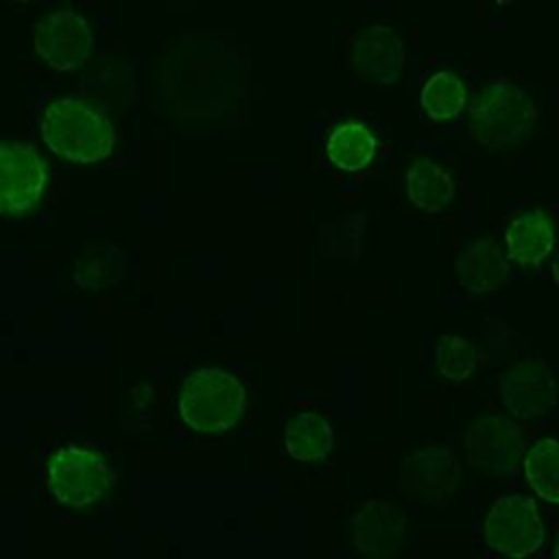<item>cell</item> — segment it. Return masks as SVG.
<instances>
[{
    "label": "cell",
    "instance_id": "cell-21",
    "mask_svg": "<svg viewBox=\"0 0 559 559\" xmlns=\"http://www.w3.org/2000/svg\"><path fill=\"white\" fill-rule=\"evenodd\" d=\"M550 273H552V280H555V284L559 286V253L552 258V264H550Z\"/></svg>",
    "mask_w": 559,
    "mask_h": 559
},
{
    "label": "cell",
    "instance_id": "cell-18",
    "mask_svg": "<svg viewBox=\"0 0 559 559\" xmlns=\"http://www.w3.org/2000/svg\"><path fill=\"white\" fill-rule=\"evenodd\" d=\"M419 103L430 120H452L467 105L465 83L459 74L450 70H439L424 83Z\"/></svg>",
    "mask_w": 559,
    "mask_h": 559
},
{
    "label": "cell",
    "instance_id": "cell-19",
    "mask_svg": "<svg viewBox=\"0 0 559 559\" xmlns=\"http://www.w3.org/2000/svg\"><path fill=\"white\" fill-rule=\"evenodd\" d=\"M524 476L531 489L546 502L559 504V441L544 437L535 441L524 459Z\"/></svg>",
    "mask_w": 559,
    "mask_h": 559
},
{
    "label": "cell",
    "instance_id": "cell-17",
    "mask_svg": "<svg viewBox=\"0 0 559 559\" xmlns=\"http://www.w3.org/2000/svg\"><path fill=\"white\" fill-rule=\"evenodd\" d=\"M334 443V430L325 415L301 411L284 428V448L295 461H323Z\"/></svg>",
    "mask_w": 559,
    "mask_h": 559
},
{
    "label": "cell",
    "instance_id": "cell-12",
    "mask_svg": "<svg viewBox=\"0 0 559 559\" xmlns=\"http://www.w3.org/2000/svg\"><path fill=\"white\" fill-rule=\"evenodd\" d=\"M354 66L367 79L389 85L404 68V44L393 28L384 24H371L360 28L352 41Z\"/></svg>",
    "mask_w": 559,
    "mask_h": 559
},
{
    "label": "cell",
    "instance_id": "cell-23",
    "mask_svg": "<svg viewBox=\"0 0 559 559\" xmlns=\"http://www.w3.org/2000/svg\"><path fill=\"white\" fill-rule=\"evenodd\" d=\"M17 2H31V0H17Z\"/></svg>",
    "mask_w": 559,
    "mask_h": 559
},
{
    "label": "cell",
    "instance_id": "cell-6",
    "mask_svg": "<svg viewBox=\"0 0 559 559\" xmlns=\"http://www.w3.org/2000/svg\"><path fill=\"white\" fill-rule=\"evenodd\" d=\"M48 186V166L26 142H0V214H33Z\"/></svg>",
    "mask_w": 559,
    "mask_h": 559
},
{
    "label": "cell",
    "instance_id": "cell-16",
    "mask_svg": "<svg viewBox=\"0 0 559 559\" xmlns=\"http://www.w3.org/2000/svg\"><path fill=\"white\" fill-rule=\"evenodd\" d=\"M378 151V140L373 131L358 122L345 120L336 124L325 140V155L332 166L345 173H358L367 168Z\"/></svg>",
    "mask_w": 559,
    "mask_h": 559
},
{
    "label": "cell",
    "instance_id": "cell-3",
    "mask_svg": "<svg viewBox=\"0 0 559 559\" xmlns=\"http://www.w3.org/2000/svg\"><path fill=\"white\" fill-rule=\"evenodd\" d=\"M245 408L247 393L242 382L221 367L192 371L177 395L181 421L203 435L227 432L242 419Z\"/></svg>",
    "mask_w": 559,
    "mask_h": 559
},
{
    "label": "cell",
    "instance_id": "cell-14",
    "mask_svg": "<svg viewBox=\"0 0 559 559\" xmlns=\"http://www.w3.org/2000/svg\"><path fill=\"white\" fill-rule=\"evenodd\" d=\"M454 269L459 282L469 293H491L502 286L509 275V262L491 238L465 245L454 262Z\"/></svg>",
    "mask_w": 559,
    "mask_h": 559
},
{
    "label": "cell",
    "instance_id": "cell-22",
    "mask_svg": "<svg viewBox=\"0 0 559 559\" xmlns=\"http://www.w3.org/2000/svg\"><path fill=\"white\" fill-rule=\"evenodd\" d=\"M555 555H557V559H559V533H557V539H555Z\"/></svg>",
    "mask_w": 559,
    "mask_h": 559
},
{
    "label": "cell",
    "instance_id": "cell-13",
    "mask_svg": "<svg viewBox=\"0 0 559 559\" xmlns=\"http://www.w3.org/2000/svg\"><path fill=\"white\" fill-rule=\"evenodd\" d=\"M507 253L520 266L539 264L557 242L555 221L542 210L533 207L518 214L504 231Z\"/></svg>",
    "mask_w": 559,
    "mask_h": 559
},
{
    "label": "cell",
    "instance_id": "cell-15",
    "mask_svg": "<svg viewBox=\"0 0 559 559\" xmlns=\"http://www.w3.org/2000/svg\"><path fill=\"white\" fill-rule=\"evenodd\" d=\"M406 194L415 207L435 214L454 201L456 183L441 164L417 157L406 170Z\"/></svg>",
    "mask_w": 559,
    "mask_h": 559
},
{
    "label": "cell",
    "instance_id": "cell-4",
    "mask_svg": "<svg viewBox=\"0 0 559 559\" xmlns=\"http://www.w3.org/2000/svg\"><path fill=\"white\" fill-rule=\"evenodd\" d=\"M46 485L63 507L90 509L109 493L111 467L96 450L63 445L46 463Z\"/></svg>",
    "mask_w": 559,
    "mask_h": 559
},
{
    "label": "cell",
    "instance_id": "cell-9",
    "mask_svg": "<svg viewBox=\"0 0 559 559\" xmlns=\"http://www.w3.org/2000/svg\"><path fill=\"white\" fill-rule=\"evenodd\" d=\"M498 393L518 419H537L557 404L552 369L539 358L518 360L498 373Z\"/></svg>",
    "mask_w": 559,
    "mask_h": 559
},
{
    "label": "cell",
    "instance_id": "cell-5",
    "mask_svg": "<svg viewBox=\"0 0 559 559\" xmlns=\"http://www.w3.org/2000/svg\"><path fill=\"white\" fill-rule=\"evenodd\" d=\"M485 544L513 559L533 555L544 544V522L537 504L528 496H500L489 507L483 522Z\"/></svg>",
    "mask_w": 559,
    "mask_h": 559
},
{
    "label": "cell",
    "instance_id": "cell-1",
    "mask_svg": "<svg viewBox=\"0 0 559 559\" xmlns=\"http://www.w3.org/2000/svg\"><path fill=\"white\" fill-rule=\"evenodd\" d=\"M41 138L55 155L72 164H98L114 151L118 133L103 111L81 98L63 96L44 109Z\"/></svg>",
    "mask_w": 559,
    "mask_h": 559
},
{
    "label": "cell",
    "instance_id": "cell-11",
    "mask_svg": "<svg viewBox=\"0 0 559 559\" xmlns=\"http://www.w3.org/2000/svg\"><path fill=\"white\" fill-rule=\"evenodd\" d=\"M461 483V463L448 445H424L400 463V485L406 496L439 502Z\"/></svg>",
    "mask_w": 559,
    "mask_h": 559
},
{
    "label": "cell",
    "instance_id": "cell-2",
    "mask_svg": "<svg viewBox=\"0 0 559 559\" xmlns=\"http://www.w3.org/2000/svg\"><path fill=\"white\" fill-rule=\"evenodd\" d=\"M474 140L491 151L526 142L537 127V105L531 94L509 81L483 83L467 105Z\"/></svg>",
    "mask_w": 559,
    "mask_h": 559
},
{
    "label": "cell",
    "instance_id": "cell-20",
    "mask_svg": "<svg viewBox=\"0 0 559 559\" xmlns=\"http://www.w3.org/2000/svg\"><path fill=\"white\" fill-rule=\"evenodd\" d=\"M483 362L480 347L461 334H443L435 349V365L437 371L454 382H461L469 378Z\"/></svg>",
    "mask_w": 559,
    "mask_h": 559
},
{
    "label": "cell",
    "instance_id": "cell-7",
    "mask_svg": "<svg viewBox=\"0 0 559 559\" xmlns=\"http://www.w3.org/2000/svg\"><path fill=\"white\" fill-rule=\"evenodd\" d=\"M33 48L52 70L72 72L90 59L94 33L85 17L70 9H61L35 24Z\"/></svg>",
    "mask_w": 559,
    "mask_h": 559
},
{
    "label": "cell",
    "instance_id": "cell-10",
    "mask_svg": "<svg viewBox=\"0 0 559 559\" xmlns=\"http://www.w3.org/2000/svg\"><path fill=\"white\" fill-rule=\"evenodd\" d=\"M406 539V513L389 498L365 500L352 515V542L369 559H395Z\"/></svg>",
    "mask_w": 559,
    "mask_h": 559
},
{
    "label": "cell",
    "instance_id": "cell-8",
    "mask_svg": "<svg viewBox=\"0 0 559 559\" xmlns=\"http://www.w3.org/2000/svg\"><path fill=\"white\" fill-rule=\"evenodd\" d=\"M522 454L524 435L511 419L498 415L480 417L465 432V459L478 472L507 476L515 472Z\"/></svg>",
    "mask_w": 559,
    "mask_h": 559
}]
</instances>
